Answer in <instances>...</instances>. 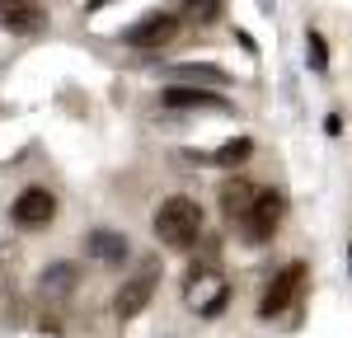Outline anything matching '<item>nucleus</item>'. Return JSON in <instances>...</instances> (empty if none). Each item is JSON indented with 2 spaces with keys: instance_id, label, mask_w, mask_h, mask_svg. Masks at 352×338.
I'll return each instance as SVG.
<instances>
[{
  "instance_id": "obj_1",
  "label": "nucleus",
  "mask_w": 352,
  "mask_h": 338,
  "mask_svg": "<svg viewBox=\"0 0 352 338\" xmlns=\"http://www.w3.org/2000/svg\"><path fill=\"white\" fill-rule=\"evenodd\" d=\"M155 235H160V245H169V249L197 245V235H202V207L184 193L164 197L160 212H155Z\"/></svg>"
},
{
  "instance_id": "obj_2",
  "label": "nucleus",
  "mask_w": 352,
  "mask_h": 338,
  "mask_svg": "<svg viewBox=\"0 0 352 338\" xmlns=\"http://www.w3.org/2000/svg\"><path fill=\"white\" fill-rule=\"evenodd\" d=\"M282 212H287V202L272 193V188H258L254 207L235 221V230H240L249 245H268L272 235H277V225H282Z\"/></svg>"
},
{
  "instance_id": "obj_3",
  "label": "nucleus",
  "mask_w": 352,
  "mask_h": 338,
  "mask_svg": "<svg viewBox=\"0 0 352 338\" xmlns=\"http://www.w3.org/2000/svg\"><path fill=\"white\" fill-rule=\"evenodd\" d=\"M305 278H310V273H305V263H287V268H282V273L268 282V291H263V301H258V315H263V319L282 315V310H287V306L300 296Z\"/></svg>"
},
{
  "instance_id": "obj_4",
  "label": "nucleus",
  "mask_w": 352,
  "mask_h": 338,
  "mask_svg": "<svg viewBox=\"0 0 352 338\" xmlns=\"http://www.w3.org/2000/svg\"><path fill=\"white\" fill-rule=\"evenodd\" d=\"M226 301H230V286H226V278H221V273L197 268V273L188 278V306L197 310V315H221V310H226Z\"/></svg>"
},
{
  "instance_id": "obj_5",
  "label": "nucleus",
  "mask_w": 352,
  "mask_h": 338,
  "mask_svg": "<svg viewBox=\"0 0 352 338\" xmlns=\"http://www.w3.org/2000/svg\"><path fill=\"white\" fill-rule=\"evenodd\" d=\"M174 33H179V19L164 14V10H155V14H141V19L122 33V43H127V47H164V43H174Z\"/></svg>"
},
{
  "instance_id": "obj_6",
  "label": "nucleus",
  "mask_w": 352,
  "mask_h": 338,
  "mask_svg": "<svg viewBox=\"0 0 352 338\" xmlns=\"http://www.w3.org/2000/svg\"><path fill=\"white\" fill-rule=\"evenodd\" d=\"M14 225H24V230H43V225H52L56 216V197L47 188H24V193L14 197Z\"/></svg>"
},
{
  "instance_id": "obj_7",
  "label": "nucleus",
  "mask_w": 352,
  "mask_h": 338,
  "mask_svg": "<svg viewBox=\"0 0 352 338\" xmlns=\"http://www.w3.org/2000/svg\"><path fill=\"white\" fill-rule=\"evenodd\" d=\"M151 296H155V268H146V273H136L122 291H118V301H113V315L118 319H136L141 310L151 306Z\"/></svg>"
},
{
  "instance_id": "obj_8",
  "label": "nucleus",
  "mask_w": 352,
  "mask_h": 338,
  "mask_svg": "<svg viewBox=\"0 0 352 338\" xmlns=\"http://www.w3.org/2000/svg\"><path fill=\"white\" fill-rule=\"evenodd\" d=\"M47 24L38 0H0V28L5 33H38Z\"/></svg>"
},
{
  "instance_id": "obj_9",
  "label": "nucleus",
  "mask_w": 352,
  "mask_h": 338,
  "mask_svg": "<svg viewBox=\"0 0 352 338\" xmlns=\"http://www.w3.org/2000/svg\"><path fill=\"white\" fill-rule=\"evenodd\" d=\"M217 197H221V212H226V221L235 225L244 212L254 207V197H258V183H249V179H226Z\"/></svg>"
},
{
  "instance_id": "obj_10",
  "label": "nucleus",
  "mask_w": 352,
  "mask_h": 338,
  "mask_svg": "<svg viewBox=\"0 0 352 338\" xmlns=\"http://www.w3.org/2000/svg\"><path fill=\"white\" fill-rule=\"evenodd\" d=\"M89 254H94L99 263H122V258L132 254V240H127L122 230H89Z\"/></svg>"
},
{
  "instance_id": "obj_11",
  "label": "nucleus",
  "mask_w": 352,
  "mask_h": 338,
  "mask_svg": "<svg viewBox=\"0 0 352 338\" xmlns=\"http://www.w3.org/2000/svg\"><path fill=\"white\" fill-rule=\"evenodd\" d=\"M160 99H164V109H221V94L197 89V84H169Z\"/></svg>"
},
{
  "instance_id": "obj_12",
  "label": "nucleus",
  "mask_w": 352,
  "mask_h": 338,
  "mask_svg": "<svg viewBox=\"0 0 352 338\" xmlns=\"http://www.w3.org/2000/svg\"><path fill=\"white\" fill-rule=\"evenodd\" d=\"M76 282H80L76 263H52V268H43V291H47V296H71Z\"/></svg>"
},
{
  "instance_id": "obj_13",
  "label": "nucleus",
  "mask_w": 352,
  "mask_h": 338,
  "mask_svg": "<svg viewBox=\"0 0 352 338\" xmlns=\"http://www.w3.org/2000/svg\"><path fill=\"white\" fill-rule=\"evenodd\" d=\"M226 14V0H184V19L188 24H217Z\"/></svg>"
},
{
  "instance_id": "obj_14",
  "label": "nucleus",
  "mask_w": 352,
  "mask_h": 338,
  "mask_svg": "<svg viewBox=\"0 0 352 338\" xmlns=\"http://www.w3.org/2000/svg\"><path fill=\"white\" fill-rule=\"evenodd\" d=\"M249 150H254V141H249V137H235V141H226L217 155H212V165L235 169V165H244V160H249Z\"/></svg>"
},
{
  "instance_id": "obj_15",
  "label": "nucleus",
  "mask_w": 352,
  "mask_h": 338,
  "mask_svg": "<svg viewBox=\"0 0 352 338\" xmlns=\"http://www.w3.org/2000/svg\"><path fill=\"white\" fill-rule=\"evenodd\" d=\"M305 56H310V71H315V76H324V71H329V43H324L320 28L305 33Z\"/></svg>"
},
{
  "instance_id": "obj_16",
  "label": "nucleus",
  "mask_w": 352,
  "mask_h": 338,
  "mask_svg": "<svg viewBox=\"0 0 352 338\" xmlns=\"http://www.w3.org/2000/svg\"><path fill=\"white\" fill-rule=\"evenodd\" d=\"M179 76L188 84H212V89H226V71H217V66H179Z\"/></svg>"
},
{
  "instance_id": "obj_17",
  "label": "nucleus",
  "mask_w": 352,
  "mask_h": 338,
  "mask_svg": "<svg viewBox=\"0 0 352 338\" xmlns=\"http://www.w3.org/2000/svg\"><path fill=\"white\" fill-rule=\"evenodd\" d=\"M348 263H352V240H348Z\"/></svg>"
}]
</instances>
